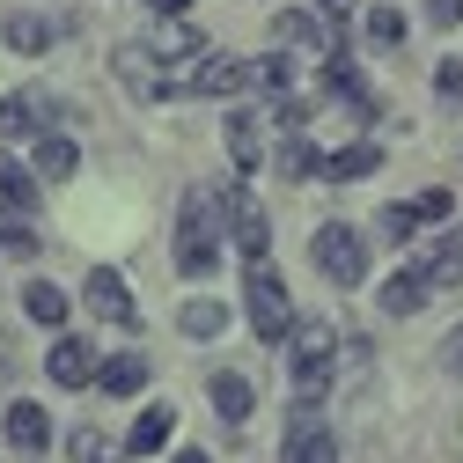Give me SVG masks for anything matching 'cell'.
Segmentation results:
<instances>
[{"mask_svg":"<svg viewBox=\"0 0 463 463\" xmlns=\"http://www.w3.org/2000/svg\"><path fill=\"white\" fill-rule=\"evenodd\" d=\"M213 265H221V199L184 192V206H177V272L206 279Z\"/></svg>","mask_w":463,"mask_h":463,"instance_id":"cell-1","label":"cell"},{"mask_svg":"<svg viewBox=\"0 0 463 463\" xmlns=\"http://www.w3.org/2000/svg\"><path fill=\"white\" fill-rule=\"evenodd\" d=\"M243 309H250V331L265 345H279L287 331H295V295H287V279L272 272V258H250L243 272Z\"/></svg>","mask_w":463,"mask_h":463,"instance_id":"cell-2","label":"cell"},{"mask_svg":"<svg viewBox=\"0 0 463 463\" xmlns=\"http://www.w3.org/2000/svg\"><path fill=\"white\" fill-rule=\"evenodd\" d=\"M287 375H295V397H324L338 375V345L331 324H295L287 331Z\"/></svg>","mask_w":463,"mask_h":463,"instance_id":"cell-3","label":"cell"},{"mask_svg":"<svg viewBox=\"0 0 463 463\" xmlns=\"http://www.w3.org/2000/svg\"><path fill=\"white\" fill-rule=\"evenodd\" d=\"M309 258H317V272H324L331 287H361V279H368V243H361L345 221H324V228H317V236H309Z\"/></svg>","mask_w":463,"mask_h":463,"instance_id":"cell-4","label":"cell"},{"mask_svg":"<svg viewBox=\"0 0 463 463\" xmlns=\"http://www.w3.org/2000/svg\"><path fill=\"white\" fill-rule=\"evenodd\" d=\"M279 463H338V441H331V427L317 420V397H295V412H287V441H279Z\"/></svg>","mask_w":463,"mask_h":463,"instance_id":"cell-5","label":"cell"},{"mask_svg":"<svg viewBox=\"0 0 463 463\" xmlns=\"http://www.w3.org/2000/svg\"><path fill=\"white\" fill-rule=\"evenodd\" d=\"M221 213H228V236H236L243 258H265V250H272V221H265V206H258V192H250L243 177L221 192Z\"/></svg>","mask_w":463,"mask_h":463,"instance_id":"cell-6","label":"cell"},{"mask_svg":"<svg viewBox=\"0 0 463 463\" xmlns=\"http://www.w3.org/2000/svg\"><path fill=\"white\" fill-rule=\"evenodd\" d=\"M81 302H89L103 324H140V309H133V287H126V272H118V265H89Z\"/></svg>","mask_w":463,"mask_h":463,"instance_id":"cell-7","label":"cell"},{"mask_svg":"<svg viewBox=\"0 0 463 463\" xmlns=\"http://www.w3.org/2000/svg\"><path fill=\"white\" fill-rule=\"evenodd\" d=\"M44 133H52V96L44 89L0 96V140H44Z\"/></svg>","mask_w":463,"mask_h":463,"instance_id":"cell-8","label":"cell"},{"mask_svg":"<svg viewBox=\"0 0 463 463\" xmlns=\"http://www.w3.org/2000/svg\"><path fill=\"white\" fill-rule=\"evenodd\" d=\"M184 89H192V96H236V89H250V60H228V52H199V60L184 67Z\"/></svg>","mask_w":463,"mask_h":463,"instance_id":"cell-9","label":"cell"},{"mask_svg":"<svg viewBox=\"0 0 463 463\" xmlns=\"http://www.w3.org/2000/svg\"><path fill=\"white\" fill-rule=\"evenodd\" d=\"M44 368H52V383H60V390H89L103 361H96L89 338H67V331H60V338H52V354H44Z\"/></svg>","mask_w":463,"mask_h":463,"instance_id":"cell-10","label":"cell"},{"mask_svg":"<svg viewBox=\"0 0 463 463\" xmlns=\"http://www.w3.org/2000/svg\"><path fill=\"white\" fill-rule=\"evenodd\" d=\"M118 81H126L140 103H155V96H169V89H184L177 74H162V67H155V52H147V44H118Z\"/></svg>","mask_w":463,"mask_h":463,"instance_id":"cell-11","label":"cell"},{"mask_svg":"<svg viewBox=\"0 0 463 463\" xmlns=\"http://www.w3.org/2000/svg\"><path fill=\"white\" fill-rule=\"evenodd\" d=\"M272 44H302V52H317V60H331L324 15H317V8H287V15H272Z\"/></svg>","mask_w":463,"mask_h":463,"instance_id":"cell-12","label":"cell"},{"mask_svg":"<svg viewBox=\"0 0 463 463\" xmlns=\"http://www.w3.org/2000/svg\"><path fill=\"white\" fill-rule=\"evenodd\" d=\"M0 427H8V449H15V456H44V441H52V420L37 412V404H8Z\"/></svg>","mask_w":463,"mask_h":463,"instance_id":"cell-13","label":"cell"},{"mask_svg":"<svg viewBox=\"0 0 463 463\" xmlns=\"http://www.w3.org/2000/svg\"><path fill=\"white\" fill-rule=\"evenodd\" d=\"M228 155H236V177H258V169H265V126L250 118V110L228 118Z\"/></svg>","mask_w":463,"mask_h":463,"instance_id":"cell-14","label":"cell"},{"mask_svg":"<svg viewBox=\"0 0 463 463\" xmlns=\"http://www.w3.org/2000/svg\"><path fill=\"white\" fill-rule=\"evenodd\" d=\"M324 96H338L345 110H361V118H375V89L354 74V60H324Z\"/></svg>","mask_w":463,"mask_h":463,"instance_id":"cell-15","label":"cell"},{"mask_svg":"<svg viewBox=\"0 0 463 463\" xmlns=\"http://www.w3.org/2000/svg\"><path fill=\"white\" fill-rule=\"evenodd\" d=\"M147 52H155V60H199V30L184 23V15H155V37H147Z\"/></svg>","mask_w":463,"mask_h":463,"instance_id":"cell-16","label":"cell"},{"mask_svg":"<svg viewBox=\"0 0 463 463\" xmlns=\"http://www.w3.org/2000/svg\"><path fill=\"white\" fill-rule=\"evenodd\" d=\"M375 169H383V147H375V140H354V147L324 155V177H331V184H361V177H375Z\"/></svg>","mask_w":463,"mask_h":463,"instance_id":"cell-17","label":"cell"},{"mask_svg":"<svg viewBox=\"0 0 463 463\" xmlns=\"http://www.w3.org/2000/svg\"><path fill=\"white\" fill-rule=\"evenodd\" d=\"M427 295H434V279H427V272H397V279H383V295H375V302H383L390 317H420Z\"/></svg>","mask_w":463,"mask_h":463,"instance_id":"cell-18","label":"cell"},{"mask_svg":"<svg viewBox=\"0 0 463 463\" xmlns=\"http://www.w3.org/2000/svg\"><path fill=\"white\" fill-rule=\"evenodd\" d=\"M206 397H213V412H221L228 427H243V420H250V383H243L236 368H221V375L206 383Z\"/></svg>","mask_w":463,"mask_h":463,"instance_id":"cell-19","label":"cell"},{"mask_svg":"<svg viewBox=\"0 0 463 463\" xmlns=\"http://www.w3.org/2000/svg\"><path fill=\"white\" fill-rule=\"evenodd\" d=\"M23 317H30V324H44V331H60V324H67V287L30 279V287H23Z\"/></svg>","mask_w":463,"mask_h":463,"instance_id":"cell-20","label":"cell"},{"mask_svg":"<svg viewBox=\"0 0 463 463\" xmlns=\"http://www.w3.org/2000/svg\"><path fill=\"white\" fill-rule=\"evenodd\" d=\"M96 383H103L110 397H140V383H147V354H110V361L96 368Z\"/></svg>","mask_w":463,"mask_h":463,"instance_id":"cell-21","label":"cell"},{"mask_svg":"<svg viewBox=\"0 0 463 463\" xmlns=\"http://www.w3.org/2000/svg\"><path fill=\"white\" fill-rule=\"evenodd\" d=\"M169 434H177V412H169V404H147V412L133 420V441H126V449H133V456H155Z\"/></svg>","mask_w":463,"mask_h":463,"instance_id":"cell-22","label":"cell"},{"mask_svg":"<svg viewBox=\"0 0 463 463\" xmlns=\"http://www.w3.org/2000/svg\"><path fill=\"white\" fill-rule=\"evenodd\" d=\"M420 272H427L434 287H456V279H463V228H449V236L427 250V265H420Z\"/></svg>","mask_w":463,"mask_h":463,"instance_id":"cell-23","label":"cell"},{"mask_svg":"<svg viewBox=\"0 0 463 463\" xmlns=\"http://www.w3.org/2000/svg\"><path fill=\"white\" fill-rule=\"evenodd\" d=\"M279 177H295V184H309V177H324V155L302 140V133H287V147H279Z\"/></svg>","mask_w":463,"mask_h":463,"instance_id":"cell-24","label":"cell"},{"mask_svg":"<svg viewBox=\"0 0 463 463\" xmlns=\"http://www.w3.org/2000/svg\"><path fill=\"white\" fill-rule=\"evenodd\" d=\"M74 162H81V155H74L67 133H44V140H37V177H74Z\"/></svg>","mask_w":463,"mask_h":463,"instance_id":"cell-25","label":"cell"},{"mask_svg":"<svg viewBox=\"0 0 463 463\" xmlns=\"http://www.w3.org/2000/svg\"><path fill=\"white\" fill-rule=\"evenodd\" d=\"M0 199H8V206H30V199H37V177H30L8 147H0Z\"/></svg>","mask_w":463,"mask_h":463,"instance_id":"cell-26","label":"cell"},{"mask_svg":"<svg viewBox=\"0 0 463 463\" xmlns=\"http://www.w3.org/2000/svg\"><path fill=\"white\" fill-rule=\"evenodd\" d=\"M0 250H37V228H30V206H0Z\"/></svg>","mask_w":463,"mask_h":463,"instance_id":"cell-27","label":"cell"},{"mask_svg":"<svg viewBox=\"0 0 463 463\" xmlns=\"http://www.w3.org/2000/svg\"><path fill=\"white\" fill-rule=\"evenodd\" d=\"M67 449H74V463H118V456H126L118 441H110V434H103V427H81V434H74Z\"/></svg>","mask_w":463,"mask_h":463,"instance_id":"cell-28","label":"cell"},{"mask_svg":"<svg viewBox=\"0 0 463 463\" xmlns=\"http://www.w3.org/2000/svg\"><path fill=\"white\" fill-rule=\"evenodd\" d=\"M8 44H15V52H30V60H37V52L52 44V23H44V15H8Z\"/></svg>","mask_w":463,"mask_h":463,"instance_id":"cell-29","label":"cell"},{"mask_svg":"<svg viewBox=\"0 0 463 463\" xmlns=\"http://www.w3.org/2000/svg\"><path fill=\"white\" fill-rule=\"evenodd\" d=\"M192 338H221V324H228V309L221 302H184V317H177Z\"/></svg>","mask_w":463,"mask_h":463,"instance_id":"cell-30","label":"cell"},{"mask_svg":"<svg viewBox=\"0 0 463 463\" xmlns=\"http://www.w3.org/2000/svg\"><path fill=\"white\" fill-rule=\"evenodd\" d=\"M287 81H295V67H287V60H258V67H250V89H265L272 103L287 96Z\"/></svg>","mask_w":463,"mask_h":463,"instance_id":"cell-31","label":"cell"},{"mask_svg":"<svg viewBox=\"0 0 463 463\" xmlns=\"http://www.w3.org/2000/svg\"><path fill=\"white\" fill-rule=\"evenodd\" d=\"M368 44H375V52L404 44V15H397V8H375V15H368Z\"/></svg>","mask_w":463,"mask_h":463,"instance_id":"cell-32","label":"cell"},{"mask_svg":"<svg viewBox=\"0 0 463 463\" xmlns=\"http://www.w3.org/2000/svg\"><path fill=\"white\" fill-rule=\"evenodd\" d=\"M412 228H420V206H383V236L390 243H412Z\"/></svg>","mask_w":463,"mask_h":463,"instance_id":"cell-33","label":"cell"},{"mask_svg":"<svg viewBox=\"0 0 463 463\" xmlns=\"http://www.w3.org/2000/svg\"><path fill=\"white\" fill-rule=\"evenodd\" d=\"M434 96L463 103V60H441V67H434Z\"/></svg>","mask_w":463,"mask_h":463,"instance_id":"cell-34","label":"cell"},{"mask_svg":"<svg viewBox=\"0 0 463 463\" xmlns=\"http://www.w3.org/2000/svg\"><path fill=\"white\" fill-rule=\"evenodd\" d=\"M412 206H420V221H449V213H456L449 192H427V199H412Z\"/></svg>","mask_w":463,"mask_h":463,"instance_id":"cell-35","label":"cell"},{"mask_svg":"<svg viewBox=\"0 0 463 463\" xmlns=\"http://www.w3.org/2000/svg\"><path fill=\"white\" fill-rule=\"evenodd\" d=\"M427 15H434L441 30H456V23H463V0H427Z\"/></svg>","mask_w":463,"mask_h":463,"instance_id":"cell-36","label":"cell"},{"mask_svg":"<svg viewBox=\"0 0 463 463\" xmlns=\"http://www.w3.org/2000/svg\"><path fill=\"white\" fill-rule=\"evenodd\" d=\"M441 361H449V375H463V324L441 338Z\"/></svg>","mask_w":463,"mask_h":463,"instance_id":"cell-37","label":"cell"},{"mask_svg":"<svg viewBox=\"0 0 463 463\" xmlns=\"http://www.w3.org/2000/svg\"><path fill=\"white\" fill-rule=\"evenodd\" d=\"M147 8H155V15H184L192 0H147Z\"/></svg>","mask_w":463,"mask_h":463,"instance_id":"cell-38","label":"cell"},{"mask_svg":"<svg viewBox=\"0 0 463 463\" xmlns=\"http://www.w3.org/2000/svg\"><path fill=\"white\" fill-rule=\"evenodd\" d=\"M317 8H324V15H354V0H317Z\"/></svg>","mask_w":463,"mask_h":463,"instance_id":"cell-39","label":"cell"},{"mask_svg":"<svg viewBox=\"0 0 463 463\" xmlns=\"http://www.w3.org/2000/svg\"><path fill=\"white\" fill-rule=\"evenodd\" d=\"M169 463H206V456H199V449H177V456H169Z\"/></svg>","mask_w":463,"mask_h":463,"instance_id":"cell-40","label":"cell"}]
</instances>
